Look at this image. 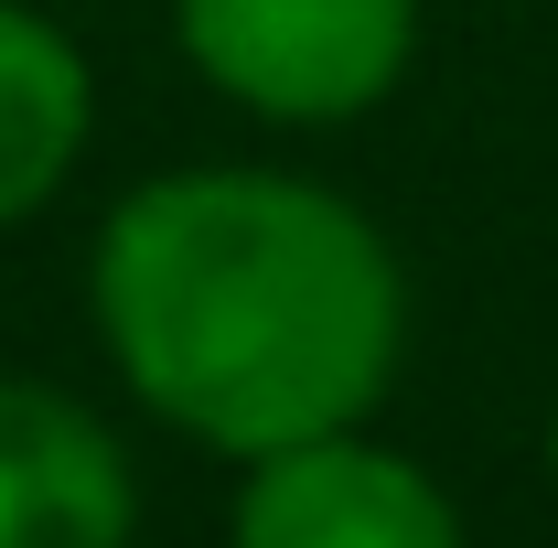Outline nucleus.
<instances>
[{
    "label": "nucleus",
    "instance_id": "39448f33",
    "mask_svg": "<svg viewBox=\"0 0 558 548\" xmlns=\"http://www.w3.org/2000/svg\"><path fill=\"white\" fill-rule=\"evenodd\" d=\"M86 140H97V75L75 33L33 0H0V237L75 183Z\"/></svg>",
    "mask_w": 558,
    "mask_h": 548
},
{
    "label": "nucleus",
    "instance_id": "423d86ee",
    "mask_svg": "<svg viewBox=\"0 0 558 548\" xmlns=\"http://www.w3.org/2000/svg\"><path fill=\"white\" fill-rule=\"evenodd\" d=\"M548 474H558V398H548Z\"/></svg>",
    "mask_w": 558,
    "mask_h": 548
},
{
    "label": "nucleus",
    "instance_id": "20e7f679",
    "mask_svg": "<svg viewBox=\"0 0 558 548\" xmlns=\"http://www.w3.org/2000/svg\"><path fill=\"white\" fill-rule=\"evenodd\" d=\"M130 538H140L130 441L44 377H0V548H130Z\"/></svg>",
    "mask_w": 558,
    "mask_h": 548
},
{
    "label": "nucleus",
    "instance_id": "f03ea898",
    "mask_svg": "<svg viewBox=\"0 0 558 548\" xmlns=\"http://www.w3.org/2000/svg\"><path fill=\"white\" fill-rule=\"evenodd\" d=\"M172 44L269 130H344L418 65V0H172Z\"/></svg>",
    "mask_w": 558,
    "mask_h": 548
},
{
    "label": "nucleus",
    "instance_id": "f257e3e1",
    "mask_svg": "<svg viewBox=\"0 0 558 548\" xmlns=\"http://www.w3.org/2000/svg\"><path fill=\"white\" fill-rule=\"evenodd\" d=\"M86 312L119 388L226 463L365 430L409 355V270L387 226L279 162L130 183L97 226Z\"/></svg>",
    "mask_w": 558,
    "mask_h": 548
},
{
    "label": "nucleus",
    "instance_id": "7ed1b4c3",
    "mask_svg": "<svg viewBox=\"0 0 558 548\" xmlns=\"http://www.w3.org/2000/svg\"><path fill=\"white\" fill-rule=\"evenodd\" d=\"M226 548H473L451 484L376 430H333L269 463H236Z\"/></svg>",
    "mask_w": 558,
    "mask_h": 548
}]
</instances>
